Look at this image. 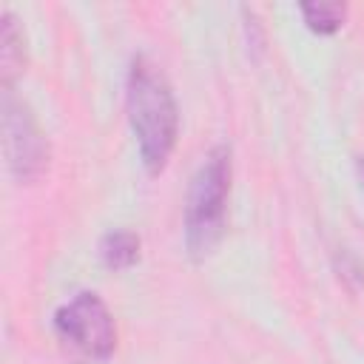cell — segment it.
<instances>
[{
	"mask_svg": "<svg viewBox=\"0 0 364 364\" xmlns=\"http://www.w3.org/2000/svg\"><path fill=\"white\" fill-rule=\"evenodd\" d=\"M125 102H128V119L139 145V156L148 173H159L168 165V156L173 151L179 117H176L173 91L165 74L145 57H136L131 63Z\"/></svg>",
	"mask_w": 364,
	"mask_h": 364,
	"instance_id": "1",
	"label": "cell"
},
{
	"mask_svg": "<svg viewBox=\"0 0 364 364\" xmlns=\"http://www.w3.org/2000/svg\"><path fill=\"white\" fill-rule=\"evenodd\" d=\"M230 191V151L216 145L199 162L185 199V247L193 259H205L225 230V202Z\"/></svg>",
	"mask_w": 364,
	"mask_h": 364,
	"instance_id": "2",
	"label": "cell"
},
{
	"mask_svg": "<svg viewBox=\"0 0 364 364\" xmlns=\"http://www.w3.org/2000/svg\"><path fill=\"white\" fill-rule=\"evenodd\" d=\"M57 338L85 361H108L117 344L114 318L97 293H77L54 313Z\"/></svg>",
	"mask_w": 364,
	"mask_h": 364,
	"instance_id": "3",
	"label": "cell"
},
{
	"mask_svg": "<svg viewBox=\"0 0 364 364\" xmlns=\"http://www.w3.org/2000/svg\"><path fill=\"white\" fill-rule=\"evenodd\" d=\"M3 145L9 156V168L17 173V179L31 182L46 171L48 142L37 128L31 111L20 100H14L9 88L3 94Z\"/></svg>",
	"mask_w": 364,
	"mask_h": 364,
	"instance_id": "4",
	"label": "cell"
},
{
	"mask_svg": "<svg viewBox=\"0 0 364 364\" xmlns=\"http://www.w3.org/2000/svg\"><path fill=\"white\" fill-rule=\"evenodd\" d=\"M100 256L111 270H125L139 259V239L131 230H111L100 242Z\"/></svg>",
	"mask_w": 364,
	"mask_h": 364,
	"instance_id": "5",
	"label": "cell"
},
{
	"mask_svg": "<svg viewBox=\"0 0 364 364\" xmlns=\"http://www.w3.org/2000/svg\"><path fill=\"white\" fill-rule=\"evenodd\" d=\"M0 60H3V80H6V85H9V80H11V74L20 68V63H23V31L17 28V20L9 14V11H3L0 14Z\"/></svg>",
	"mask_w": 364,
	"mask_h": 364,
	"instance_id": "6",
	"label": "cell"
},
{
	"mask_svg": "<svg viewBox=\"0 0 364 364\" xmlns=\"http://www.w3.org/2000/svg\"><path fill=\"white\" fill-rule=\"evenodd\" d=\"M299 9H301V14H304V23H307L313 31H318V34L336 31V28L344 23V14H347V6H344V3H336V0L301 3Z\"/></svg>",
	"mask_w": 364,
	"mask_h": 364,
	"instance_id": "7",
	"label": "cell"
},
{
	"mask_svg": "<svg viewBox=\"0 0 364 364\" xmlns=\"http://www.w3.org/2000/svg\"><path fill=\"white\" fill-rule=\"evenodd\" d=\"M355 173H358V182H361V188H364V156L355 159Z\"/></svg>",
	"mask_w": 364,
	"mask_h": 364,
	"instance_id": "8",
	"label": "cell"
}]
</instances>
